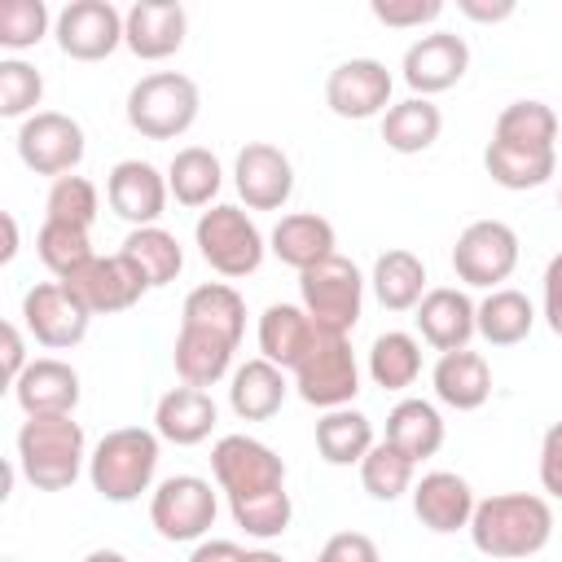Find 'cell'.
<instances>
[{
  "mask_svg": "<svg viewBox=\"0 0 562 562\" xmlns=\"http://www.w3.org/2000/svg\"><path fill=\"white\" fill-rule=\"evenodd\" d=\"M246 329V303L233 285L206 281L184 294L180 334H176V373L184 386H215L233 369V351Z\"/></svg>",
  "mask_w": 562,
  "mask_h": 562,
  "instance_id": "6da1fadb",
  "label": "cell"
},
{
  "mask_svg": "<svg viewBox=\"0 0 562 562\" xmlns=\"http://www.w3.org/2000/svg\"><path fill=\"white\" fill-rule=\"evenodd\" d=\"M553 536V509L544 496L536 492H501L474 505L470 518V540L479 553L501 558V562H518L531 558L549 544Z\"/></svg>",
  "mask_w": 562,
  "mask_h": 562,
  "instance_id": "7a4b0ae2",
  "label": "cell"
},
{
  "mask_svg": "<svg viewBox=\"0 0 562 562\" xmlns=\"http://www.w3.org/2000/svg\"><path fill=\"white\" fill-rule=\"evenodd\" d=\"M88 461L83 448V426L61 413V417H26L18 430V470L31 487L40 492H66Z\"/></svg>",
  "mask_w": 562,
  "mask_h": 562,
  "instance_id": "3957f363",
  "label": "cell"
},
{
  "mask_svg": "<svg viewBox=\"0 0 562 562\" xmlns=\"http://www.w3.org/2000/svg\"><path fill=\"white\" fill-rule=\"evenodd\" d=\"M154 474H158V430L119 426L101 435L97 448L88 452V479L114 505H127L140 492H149Z\"/></svg>",
  "mask_w": 562,
  "mask_h": 562,
  "instance_id": "277c9868",
  "label": "cell"
},
{
  "mask_svg": "<svg viewBox=\"0 0 562 562\" xmlns=\"http://www.w3.org/2000/svg\"><path fill=\"white\" fill-rule=\"evenodd\" d=\"M202 97L198 83L180 70H154L127 92V123L145 140H176L198 123Z\"/></svg>",
  "mask_w": 562,
  "mask_h": 562,
  "instance_id": "5b68a950",
  "label": "cell"
},
{
  "mask_svg": "<svg viewBox=\"0 0 562 562\" xmlns=\"http://www.w3.org/2000/svg\"><path fill=\"white\" fill-rule=\"evenodd\" d=\"M299 294H303V312L321 334L347 338L364 307V277L351 259L329 255L325 263L299 272Z\"/></svg>",
  "mask_w": 562,
  "mask_h": 562,
  "instance_id": "8992f818",
  "label": "cell"
},
{
  "mask_svg": "<svg viewBox=\"0 0 562 562\" xmlns=\"http://www.w3.org/2000/svg\"><path fill=\"white\" fill-rule=\"evenodd\" d=\"M193 241H198V255H202L220 277H233V281L259 272L263 250H268L259 224H255L241 206H228V202H215L211 211L198 215Z\"/></svg>",
  "mask_w": 562,
  "mask_h": 562,
  "instance_id": "52a82bcc",
  "label": "cell"
},
{
  "mask_svg": "<svg viewBox=\"0 0 562 562\" xmlns=\"http://www.w3.org/2000/svg\"><path fill=\"white\" fill-rule=\"evenodd\" d=\"M211 474H215L220 492L228 496V505L285 487V461L268 443H259L250 435H224V439H215V448H211Z\"/></svg>",
  "mask_w": 562,
  "mask_h": 562,
  "instance_id": "ba28073f",
  "label": "cell"
},
{
  "mask_svg": "<svg viewBox=\"0 0 562 562\" xmlns=\"http://www.w3.org/2000/svg\"><path fill=\"white\" fill-rule=\"evenodd\" d=\"M518 268V233L505 220H474L461 228L452 246V272L457 281L474 290H501Z\"/></svg>",
  "mask_w": 562,
  "mask_h": 562,
  "instance_id": "9c48e42d",
  "label": "cell"
},
{
  "mask_svg": "<svg viewBox=\"0 0 562 562\" xmlns=\"http://www.w3.org/2000/svg\"><path fill=\"white\" fill-rule=\"evenodd\" d=\"M215 509H220V501H215L211 483L198 474H171L149 496V522L171 544L202 540L215 527Z\"/></svg>",
  "mask_w": 562,
  "mask_h": 562,
  "instance_id": "30bf717a",
  "label": "cell"
},
{
  "mask_svg": "<svg viewBox=\"0 0 562 562\" xmlns=\"http://www.w3.org/2000/svg\"><path fill=\"white\" fill-rule=\"evenodd\" d=\"M294 391L312 408H325V413L329 408H347L356 400V391H360V364L351 356V342L334 338V334H321L316 347L294 369Z\"/></svg>",
  "mask_w": 562,
  "mask_h": 562,
  "instance_id": "8fae6325",
  "label": "cell"
},
{
  "mask_svg": "<svg viewBox=\"0 0 562 562\" xmlns=\"http://www.w3.org/2000/svg\"><path fill=\"white\" fill-rule=\"evenodd\" d=\"M18 158L35 176H75L83 162V127L61 110H40L18 127Z\"/></svg>",
  "mask_w": 562,
  "mask_h": 562,
  "instance_id": "7c38bea8",
  "label": "cell"
},
{
  "mask_svg": "<svg viewBox=\"0 0 562 562\" xmlns=\"http://www.w3.org/2000/svg\"><path fill=\"white\" fill-rule=\"evenodd\" d=\"M92 316H110V312H127L145 290L149 281L140 277V268L119 250V255H92L79 272H70L61 281Z\"/></svg>",
  "mask_w": 562,
  "mask_h": 562,
  "instance_id": "4fadbf2b",
  "label": "cell"
},
{
  "mask_svg": "<svg viewBox=\"0 0 562 562\" xmlns=\"http://www.w3.org/2000/svg\"><path fill=\"white\" fill-rule=\"evenodd\" d=\"M22 321H26V329L35 334L40 347L66 351V347L83 342V334L92 325V312L61 281H35L22 294Z\"/></svg>",
  "mask_w": 562,
  "mask_h": 562,
  "instance_id": "5bb4252c",
  "label": "cell"
},
{
  "mask_svg": "<svg viewBox=\"0 0 562 562\" xmlns=\"http://www.w3.org/2000/svg\"><path fill=\"white\" fill-rule=\"evenodd\" d=\"M57 48L75 61H105L123 44V13L110 0H70L53 22Z\"/></svg>",
  "mask_w": 562,
  "mask_h": 562,
  "instance_id": "9a60e30c",
  "label": "cell"
},
{
  "mask_svg": "<svg viewBox=\"0 0 562 562\" xmlns=\"http://www.w3.org/2000/svg\"><path fill=\"white\" fill-rule=\"evenodd\" d=\"M391 70L378 61V57H351V61H338L325 79V105L338 114V119H373V114H386L391 110Z\"/></svg>",
  "mask_w": 562,
  "mask_h": 562,
  "instance_id": "2e32d148",
  "label": "cell"
},
{
  "mask_svg": "<svg viewBox=\"0 0 562 562\" xmlns=\"http://www.w3.org/2000/svg\"><path fill=\"white\" fill-rule=\"evenodd\" d=\"M400 70H404V83L413 88V97L448 92L470 70V44L461 35H452V31H430V35L408 44Z\"/></svg>",
  "mask_w": 562,
  "mask_h": 562,
  "instance_id": "e0dca14e",
  "label": "cell"
},
{
  "mask_svg": "<svg viewBox=\"0 0 562 562\" xmlns=\"http://www.w3.org/2000/svg\"><path fill=\"white\" fill-rule=\"evenodd\" d=\"M233 184H237V193L250 211H281L294 193V167L277 145L250 140V145L237 149Z\"/></svg>",
  "mask_w": 562,
  "mask_h": 562,
  "instance_id": "ac0fdd59",
  "label": "cell"
},
{
  "mask_svg": "<svg viewBox=\"0 0 562 562\" xmlns=\"http://www.w3.org/2000/svg\"><path fill=\"white\" fill-rule=\"evenodd\" d=\"M167 176L154 167V162H140V158H123L110 167L105 176V198H110V211L119 220H127L132 228H145V224H158V215L167 211Z\"/></svg>",
  "mask_w": 562,
  "mask_h": 562,
  "instance_id": "d6986e66",
  "label": "cell"
},
{
  "mask_svg": "<svg viewBox=\"0 0 562 562\" xmlns=\"http://www.w3.org/2000/svg\"><path fill=\"white\" fill-rule=\"evenodd\" d=\"M184 35H189V13L176 0H136L123 13V44L140 61H162L180 53Z\"/></svg>",
  "mask_w": 562,
  "mask_h": 562,
  "instance_id": "ffe728a7",
  "label": "cell"
},
{
  "mask_svg": "<svg viewBox=\"0 0 562 562\" xmlns=\"http://www.w3.org/2000/svg\"><path fill=\"white\" fill-rule=\"evenodd\" d=\"M422 338L443 356V351H461L470 347V338L479 334V303H470L465 290L457 285H435L426 290V299L413 307Z\"/></svg>",
  "mask_w": 562,
  "mask_h": 562,
  "instance_id": "44dd1931",
  "label": "cell"
},
{
  "mask_svg": "<svg viewBox=\"0 0 562 562\" xmlns=\"http://www.w3.org/2000/svg\"><path fill=\"white\" fill-rule=\"evenodd\" d=\"M474 487L452 474V470H430L413 483V514L422 518V527L448 536V531H470L474 518Z\"/></svg>",
  "mask_w": 562,
  "mask_h": 562,
  "instance_id": "7402d4cb",
  "label": "cell"
},
{
  "mask_svg": "<svg viewBox=\"0 0 562 562\" xmlns=\"http://www.w3.org/2000/svg\"><path fill=\"white\" fill-rule=\"evenodd\" d=\"M13 400L22 404L26 417H61V413H75V404H79V373L66 360L40 356L13 382Z\"/></svg>",
  "mask_w": 562,
  "mask_h": 562,
  "instance_id": "603a6c76",
  "label": "cell"
},
{
  "mask_svg": "<svg viewBox=\"0 0 562 562\" xmlns=\"http://www.w3.org/2000/svg\"><path fill=\"white\" fill-rule=\"evenodd\" d=\"M334 246H338L334 224H329L325 215H316V211L281 215L277 228H272V237H268V250H272L281 263H290L294 272H307V268L325 263L329 255H338Z\"/></svg>",
  "mask_w": 562,
  "mask_h": 562,
  "instance_id": "cb8c5ba5",
  "label": "cell"
},
{
  "mask_svg": "<svg viewBox=\"0 0 562 562\" xmlns=\"http://www.w3.org/2000/svg\"><path fill=\"white\" fill-rule=\"evenodd\" d=\"M316 338H321V329L294 303H272L259 316V356L272 360L277 369H290L294 373L303 364V356L316 347Z\"/></svg>",
  "mask_w": 562,
  "mask_h": 562,
  "instance_id": "d4e9b609",
  "label": "cell"
},
{
  "mask_svg": "<svg viewBox=\"0 0 562 562\" xmlns=\"http://www.w3.org/2000/svg\"><path fill=\"white\" fill-rule=\"evenodd\" d=\"M430 386H435V400L457 408V413H474L487 404L492 395V369L479 351L461 347V351H443L435 360V373H430Z\"/></svg>",
  "mask_w": 562,
  "mask_h": 562,
  "instance_id": "484cf974",
  "label": "cell"
},
{
  "mask_svg": "<svg viewBox=\"0 0 562 562\" xmlns=\"http://www.w3.org/2000/svg\"><path fill=\"white\" fill-rule=\"evenodd\" d=\"M285 395H290L285 369H277L263 356L237 364L233 378H228V404H233V413L241 422H268V417H277L281 404H285Z\"/></svg>",
  "mask_w": 562,
  "mask_h": 562,
  "instance_id": "4316f807",
  "label": "cell"
},
{
  "mask_svg": "<svg viewBox=\"0 0 562 562\" xmlns=\"http://www.w3.org/2000/svg\"><path fill=\"white\" fill-rule=\"evenodd\" d=\"M154 430L176 448H193L215 430V400L202 386H171L154 408Z\"/></svg>",
  "mask_w": 562,
  "mask_h": 562,
  "instance_id": "83f0119b",
  "label": "cell"
},
{
  "mask_svg": "<svg viewBox=\"0 0 562 562\" xmlns=\"http://www.w3.org/2000/svg\"><path fill=\"white\" fill-rule=\"evenodd\" d=\"M378 303L386 312H413L422 299H426V263L404 250V246H391L373 259V277H369Z\"/></svg>",
  "mask_w": 562,
  "mask_h": 562,
  "instance_id": "f1b7e54d",
  "label": "cell"
},
{
  "mask_svg": "<svg viewBox=\"0 0 562 562\" xmlns=\"http://www.w3.org/2000/svg\"><path fill=\"white\" fill-rule=\"evenodd\" d=\"M386 443H395L408 461H426L443 448V417L430 400H400L386 413Z\"/></svg>",
  "mask_w": 562,
  "mask_h": 562,
  "instance_id": "f546056e",
  "label": "cell"
},
{
  "mask_svg": "<svg viewBox=\"0 0 562 562\" xmlns=\"http://www.w3.org/2000/svg\"><path fill=\"white\" fill-rule=\"evenodd\" d=\"M443 132V114L430 97H408V101H395L386 114H382V140L386 149L395 154H422L439 140Z\"/></svg>",
  "mask_w": 562,
  "mask_h": 562,
  "instance_id": "4dcf8cb0",
  "label": "cell"
},
{
  "mask_svg": "<svg viewBox=\"0 0 562 562\" xmlns=\"http://www.w3.org/2000/svg\"><path fill=\"white\" fill-rule=\"evenodd\" d=\"M373 422L360 413V408H329L321 422H316V452L329 461V465H360L373 448Z\"/></svg>",
  "mask_w": 562,
  "mask_h": 562,
  "instance_id": "1f68e13d",
  "label": "cell"
},
{
  "mask_svg": "<svg viewBox=\"0 0 562 562\" xmlns=\"http://www.w3.org/2000/svg\"><path fill=\"white\" fill-rule=\"evenodd\" d=\"M220 184H224V167L202 145L180 149L171 158V167H167V189H171V198L180 206H211L215 193H220Z\"/></svg>",
  "mask_w": 562,
  "mask_h": 562,
  "instance_id": "d6a6232c",
  "label": "cell"
},
{
  "mask_svg": "<svg viewBox=\"0 0 562 562\" xmlns=\"http://www.w3.org/2000/svg\"><path fill=\"white\" fill-rule=\"evenodd\" d=\"M123 255L140 268V277L149 281V290L171 285V281L180 277V268H184V250H180L176 233H167V228H158V224L132 228V233L123 237Z\"/></svg>",
  "mask_w": 562,
  "mask_h": 562,
  "instance_id": "836d02e7",
  "label": "cell"
},
{
  "mask_svg": "<svg viewBox=\"0 0 562 562\" xmlns=\"http://www.w3.org/2000/svg\"><path fill=\"white\" fill-rule=\"evenodd\" d=\"M483 167H487V176H492L501 189L522 193V189H540V184L553 176L558 158H553V149H514V145L487 140Z\"/></svg>",
  "mask_w": 562,
  "mask_h": 562,
  "instance_id": "e575fe53",
  "label": "cell"
},
{
  "mask_svg": "<svg viewBox=\"0 0 562 562\" xmlns=\"http://www.w3.org/2000/svg\"><path fill=\"white\" fill-rule=\"evenodd\" d=\"M531 325H536V307H531V299L522 294V290H492L483 303H479V334H483V342H492V347H514V342H522L527 334H531Z\"/></svg>",
  "mask_w": 562,
  "mask_h": 562,
  "instance_id": "d590c367",
  "label": "cell"
},
{
  "mask_svg": "<svg viewBox=\"0 0 562 562\" xmlns=\"http://www.w3.org/2000/svg\"><path fill=\"white\" fill-rule=\"evenodd\" d=\"M422 373V342L404 329H386L369 347V378L382 391H404Z\"/></svg>",
  "mask_w": 562,
  "mask_h": 562,
  "instance_id": "8d00e7d4",
  "label": "cell"
},
{
  "mask_svg": "<svg viewBox=\"0 0 562 562\" xmlns=\"http://www.w3.org/2000/svg\"><path fill=\"white\" fill-rule=\"evenodd\" d=\"M492 140L514 145V149H553V140H558V114L544 101H509L496 114Z\"/></svg>",
  "mask_w": 562,
  "mask_h": 562,
  "instance_id": "74e56055",
  "label": "cell"
},
{
  "mask_svg": "<svg viewBox=\"0 0 562 562\" xmlns=\"http://www.w3.org/2000/svg\"><path fill=\"white\" fill-rule=\"evenodd\" d=\"M413 470H417V461H408L395 443L382 439L360 461V483L373 501H400L404 492H413Z\"/></svg>",
  "mask_w": 562,
  "mask_h": 562,
  "instance_id": "f35d334b",
  "label": "cell"
},
{
  "mask_svg": "<svg viewBox=\"0 0 562 562\" xmlns=\"http://www.w3.org/2000/svg\"><path fill=\"white\" fill-rule=\"evenodd\" d=\"M35 255H40V263H44L57 281H66L70 272H79V268L92 259L88 228H70V224L44 220V228L35 233Z\"/></svg>",
  "mask_w": 562,
  "mask_h": 562,
  "instance_id": "ab89813d",
  "label": "cell"
},
{
  "mask_svg": "<svg viewBox=\"0 0 562 562\" xmlns=\"http://www.w3.org/2000/svg\"><path fill=\"white\" fill-rule=\"evenodd\" d=\"M40 97H44V75L22 57H4L0 61V114L26 123L31 114H40L35 110Z\"/></svg>",
  "mask_w": 562,
  "mask_h": 562,
  "instance_id": "60d3db41",
  "label": "cell"
},
{
  "mask_svg": "<svg viewBox=\"0 0 562 562\" xmlns=\"http://www.w3.org/2000/svg\"><path fill=\"white\" fill-rule=\"evenodd\" d=\"M44 211H48L53 224L92 228V220H97V211H101V202H97V184H92L88 176H61V180H53Z\"/></svg>",
  "mask_w": 562,
  "mask_h": 562,
  "instance_id": "b9f144b4",
  "label": "cell"
},
{
  "mask_svg": "<svg viewBox=\"0 0 562 562\" xmlns=\"http://www.w3.org/2000/svg\"><path fill=\"white\" fill-rule=\"evenodd\" d=\"M228 509H233V522H237L246 536H255V540H277V536L290 527V514H294L285 487H281V492L250 496V501H233Z\"/></svg>",
  "mask_w": 562,
  "mask_h": 562,
  "instance_id": "7bdbcfd3",
  "label": "cell"
},
{
  "mask_svg": "<svg viewBox=\"0 0 562 562\" xmlns=\"http://www.w3.org/2000/svg\"><path fill=\"white\" fill-rule=\"evenodd\" d=\"M48 4L44 0H4L0 4V48L22 53L48 35Z\"/></svg>",
  "mask_w": 562,
  "mask_h": 562,
  "instance_id": "ee69618b",
  "label": "cell"
},
{
  "mask_svg": "<svg viewBox=\"0 0 562 562\" xmlns=\"http://www.w3.org/2000/svg\"><path fill=\"white\" fill-rule=\"evenodd\" d=\"M369 13L382 22V26H426L443 13V0H373Z\"/></svg>",
  "mask_w": 562,
  "mask_h": 562,
  "instance_id": "f6af8a7d",
  "label": "cell"
},
{
  "mask_svg": "<svg viewBox=\"0 0 562 562\" xmlns=\"http://www.w3.org/2000/svg\"><path fill=\"white\" fill-rule=\"evenodd\" d=\"M316 562H382V553L364 531H338L325 540Z\"/></svg>",
  "mask_w": 562,
  "mask_h": 562,
  "instance_id": "bcb514c9",
  "label": "cell"
},
{
  "mask_svg": "<svg viewBox=\"0 0 562 562\" xmlns=\"http://www.w3.org/2000/svg\"><path fill=\"white\" fill-rule=\"evenodd\" d=\"M540 487L562 501V422H553L540 439Z\"/></svg>",
  "mask_w": 562,
  "mask_h": 562,
  "instance_id": "7dc6e473",
  "label": "cell"
},
{
  "mask_svg": "<svg viewBox=\"0 0 562 562\" xmlns=\"http://www.w3.org/2000/svg\"><path fill=\"white\" fill-rule=\"evenodd\" d=\"M544 321L562 338V255H553L544 268Z\"/></svg>",
  "mask_w": 562,
  "mask_h": 562,
  "instance_id": "c3c4849f",
  "label": "cell"
},
{
  "mask_svg": "<svg viewBox=\"0 0 562 562\" xmlns=\"http://www.w3.org/2000/svg\"><path fill=\"white\" fill-rule=\"evenodd\" d=\"M0 334H4V382L13 386V382L26 373V364H31V360H26V347H22V329H18L13 321H9Z\"/></svg>",
  "mask_w": 562,
  "mask_h": 562,
  "instance_id": "681fc988",
  "label": "cell"
},
{
  "mask_svg": "<svg viewBox=\"0 0 562 562\" xmlns=\"http://www.w3.org/2000/svg\"><path fill=\"white\" fill-rule=\"evenodd\" d=\"M457 9L470 18V22H505L514 18V0H457Z\"/></svg>",
  "mask_w": 562,
  "mask_h": 562,
  "instance_id": "f907efd6",
  "label": "cell"
},
{
  "mask_svg": "<svg viewBox=\"0 0 562 562\" xmlns=\"http://www.w3.org/2000/svg\"><path fill=\"white\" fill-rule=\"evenodd\" d=\"M241 558H246V549L233 544V540H202L189 553V562H241Z\"/></svg>",
  "mask_w": 562,
  "mask_h": 562,
  "instance_id": "816d5d0a",
  "label": "cell"
},
{
  "mask_svg": "<svg viewBox=\"0 0 562 562\" xmlns=\"http://www.w3.org/2000/svg\"><path fill=\"white\" fill-rule=\"evenodd\" d=\"M18 255V220L4 215V250H0V263H9Z\"/></svg>",
  "mask_w": 562,
  "mask_h": 562,
  "instance_id": "f5cc1de1",
  "label": "cell"
},
{
  "mask_svg": "<svg viewBox=\"0 0 562 562\" xmlns=\"http://www.w3.org/2000/svg\"><path fill=\"white\" fill-rule=\"evenodd\" d=\"M83 562H127V553H119V549H92Z\"/></svg>",
  "mask_w": 562,
  "mask_h": 562,
  "instance_id": "db71d44e",
  "label": "cell"
},
{
  "mask_svg": "<svg viewBox=\"0 0 562 562\" xmlns=\"http://www.w3.org/2000/svg\"><path fill=\"white\" fill-rule=\"evenodd\" d=\"M241 562H285L281 553H272V549H246V558Z\"/></svg>",
  "mask_w": 562,
  "mask_h": 562,
  "instance_id": "11a10c76",
  "label": "cell"
},
{
  "mask_svg": "<svg viewBox=\"0 0 562 562\" xmlns=\"http://www.w3.org/2000/svg\"><path fill=\"white\" fill-rule=\"evenodd\" d=\"M558 206H562V193H558Z\"/></svg>",
  "mask_w": 562,
  "mask_h": 562,
  "instance_id": "9f6ffc18",
  "label": "cell"
}]
</instances>
